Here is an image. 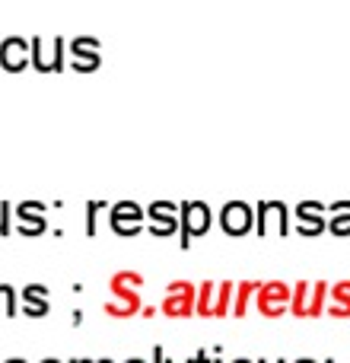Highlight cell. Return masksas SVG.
Instances as JSON below:
<instances>
[{"mask_svg":"<svg viewBox=\"0 0 350 363\" xmlns=\"http://www.w3.org/2000/svg\"><path fill=\"white\" fill-rule=\"evenodd\" d=\"M252 296V284H242L239 287V303H236V315H245V300Z\"/></svg>","mask_w":350,"mask_h":363,"instance_id":"ac0fdd59","label":"cell"},{"mask_svg":"<svg viewBox=\"0 0 350 363\" xmlns=\"http://www.w3.org/2000/svg\"><path fill=\"white\" fill-rule=\"evenodd\" d=\"M220 230L226 236H245L255 230V207L245 201H226L220 207Z\"/></svg>","mask_w":350,"mask_h":363,"instance_id":"5b68a950","label":"cell"},{"mask_svg":"<svg viewBox=\"0 0 350 363\" xmlns=\"http://www.w3.org/2000/svg\"><path fill=\"white\" fill-rule=\"evenodd\" d=\"M67 51H70L67 64L77 70V74H93V70H99V64H102V45H99V38L77 35V38H70V42H67Z\"/></svg>","mask_w":350,"mask_h":363,"instance_id":"277c9868","label":"cell"},{"mask_svg":"<svg viewBox=\"0 0 350 363\" xmlns=\"http://www.w3.org/2000/svg\"><path fill=\"white\" fill-rule=\"evenodd\" d=\"M99 201H96V204H93V201H89V204H86V236H96V211H99Z\"/></svg>","mask_w":350,"mask_h":363,"instance_id":"e0dca14e","label":"cell"},{"mask_svg":"<svg viewBox=\"0 0 350 363\" xmlns=\"http://www.w3.org/2000/svg\"><path fill=\"white\" fill-rule=\"evenodd\" d=\"M10 213H13V204L0 201V236H10Z\"/></svg>","mask_w":350,"mask_h":363,"instance_id":"2e32d148","label":"cell"},{"mask_svg":"<svg viewBox=\"0 0 350 363\" xmlns=\"http://www.w3.org/2000/svg\"><path fill=\"white\" fill-rule=\"evenodd\" d=\"M255 230L258 236H287L290 233V207L283 201H261L255 207Z\"/></svg>","mask_w":350,"mask_h":363,"instance_id":"3957f363","label":"cell"},{"mask_svg":"<svg viewBox=\"0 0 350 363\" xmlns=\"http://www.w3.org/2000/svg\"><path fill=\"white\" fill-rule=\"evenodd\" d=\"M328 230L334 236H350V201L328 204Z\"/></svg>","mask_w":350,"mask_h":363,"instance_id":"4fadbf2b","label":"cell"},{"mask_svg":"<svg viewBox=\"0 0 350 363\" xmlns=\"http://www.w3.org/2000/svg\"><path fill=\"white\" fill-rule=\"evenodd\" d=\"M322 300H325V284H300V287H296V300H293V313L296 315H319Z\"/></svg>","mask_w":350,"mask_h":363,"instance_id":"8fae6325","label":"cell"},{"mask_svg":"<svg viewBox=\"0 0 350 363\" xmlns=\"http://www.w3.org/2000/svg\"><path fill=\"white\" fill-rule=\"evenodd\" d=\"M16 230L23 236H42L45 233V204L42 201H23L16 204Z\"/></svg>","mask_w":350,"mask_h":363,"instance_id":"30bf717a","label":"cell"},{"mask_svg":"<svg viewBox=\"0 0 350 363\" xmlns=\"http://www.w3.org/2000/svg\"><path fill=\"white\" fill-rule=\"evenodd\" d=\"M0 315H16V287L0 284Z\"/></svg>","mask_w":350,"mask_h":363,"instance_id":"9a60e30c","label":"cell"},{"mask_svg":"<svg viewBox=\"0 0 350 363\" xmlns=\"http://www.w3.org/2000/svg\"><path fill=\"white\" fill-rule=\"evenodd\" d=\"M287 300V287L283 284H268L261 290V309L268 315H281V303Z\"/></svg>","mask_w":350,"mask_h":363,"instance_id":"5bb4252c","label":"cell"},{"mask_svg":"<svg viewBox=\"0 0 350 363\" xmlns=\"http://www.w3.org/2000/svg\"><path fill=\"white\" fill-rule=\"evenodd\" d=\"M29 64H32V38L10 35L0 42V67L6 74H23Z\"/></svg>","mask_w":350,"mask_h":363,"instance_id":"8992f818","label":"cell"},{"mask_svg":"<svg viewBox=\"0 0 350 363\" xmlns=\"http://www.w3.org/2000/svg\"><path fill=\"white\" fill-rule=\"evenodd\" d=\"M328 226V207L322 201H300L296 204V230L303 236H315Z\"/></svg>","mask_w":350,"mask_h":363,"instance_id":"9c48e42d","label":"cell"},{"mask_svg":"<svg viewBox=\"0 0 350 363\" xmlns=\"http://www.w3.org/2000/svg\"><path fill=\"white\" fill-rule=\"evenodd\" d=\"M147 226V211L140 204H134V201H118V204L112 207V230L118 233V236H134V233H140Z\"/></svg>","mask_w":350,"mask_h":363,"instance_id":"ba28073f","label":"cell"},{"mask_svg":"<svg viewBox=\"0 0 350 363\" xmlns=\"http://www.w3.org/2000/svg\"><path fill=\"white\" fill-rule=\"evenodd\" d=\"M147 230L153 236H175L181 230V213L179 207L169 204V201H153L147 207Z\"/></svg>","mask_w":350,"mask_h":363,"instance_id":"52a82bcc","label":"cell"},{"mask_svg":"<svg viewBox=\"0 0 350 363\" xmlns=\"http://www.w3.org/2000/svg\"><path fill=\"white\" fill-rule=\"evenodd\" d=\"M179 213H181V249L191 245V239L204 236L213 223V211L204 204V201H181L179 204Z\"/></svg>","mask_w":350,"mask_h":363,"instance_id":"7a4b0ae2","label":"cell"},{"mask_svg":"<svg viewBox=\"0 0 350 363\" xmlns=\"http://www.w3.org/2000/svg\"><path fill=\"white\" fill-rule=\"evenodd\" d=\"M19 300H23V313L29 315V319H42V315H48V287H42V284H29V287H23Z\"/></svg>","mask_w":350,"mask_h":363,"instance_id":"7c38bea8","label":"cell"},{"mask_svg":"<svg viewBox=\"0 0 350 363\" xmlns=\"http://www.w3.org/2000/svg\"><path fill=\"white\" fill-rule=\"evenodd\" d=\"M67 64V38L55 35V38H42L32 35V67L38 74H61Z\"/></svg>","mask_w":350,"mask_h":363,"instance_id":"6da1fadb","label":"cell"}]
</instances>
